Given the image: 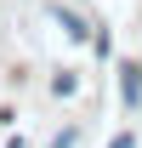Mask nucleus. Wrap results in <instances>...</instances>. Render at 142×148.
Returning a JSON list of instances; mask_svg holds the SVG:
<instances>
[{"instance_id":"nucleus-1","label":"nucleus","mask_w":142,"mask_h":148,"mask_svg":"<svg viewBox=\"0 0 142 148\" xmlns=\"http://www.w3.org/2000/svg\"><path fill=\"white\" fill-rule=\"evenodd\" d=\"M51 17L63 23V34H68L74 46H85V40L97 34V29H91V17H85V12H74V6H63V0H51Z\"/></svg>"},{"instance_id":"nucleus-2","label":"nucleus","mask_w":142,"mask_h":148,"mask_svg":"<svg viewBox=\"0 0 142 148\" xmlns=\"http://www.w3.org/2000/svg\"><path fill=\"white\" fill-rule=\"evenodd\" d=\"M119 103L142 108V63H119Z\"/></svg>"},{"instance_id":"nucleus-3","label":"nucleus","mask_w":142,"mask_h":148,"mask_svg":"<svg viewBox=\"0 0 142 148\" xmlns=\"http://www.w3.org/2000/svg\"><path fill=\"white\" fill-rule=\"evenodd\" d=\"M74 91H80V74H74V69H57L51 74V97H74Z\"/></svg>"},{"instance_id":"nucleus-4","label":"nucleus","mask_w":142,"mask_h":148,"mask_svg":"<svg viewBox=\"0 0 142 148\" xmlns=\"http://www.w3.org/2000/svg\"><path fill=\"white\" fill-rule=\"evenodd\" d=\"M74 143H80V125H63V131H57L46 148H74Z\"/></svg>"},{"instance_id":"nucleus-5","label":"nucleus","mask_w":142,"mask_h":148,"mask_svg":"<svg viewBox=\"0 0 142 148\" xmlns=\"http://www.w3.org/2000/svg\"><path fill=\"white\" fill-rule=\"evenodd\" d=\"M108 148H137V131H119V137H108Z\"/></svg>"}]
</instances>
